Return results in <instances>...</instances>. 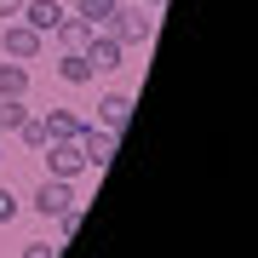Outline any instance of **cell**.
Returning a JSON list of instances; mask_svg holds the SVG:
<instances>
[{"label":"cell","mask_w":258,"mask_h":258,"mask_svg":"<svg viewBox=\"0 0 258 258\" xmlns=\"http://www.w3.org/2000/svg\"><path fill=\"white\" fill-rule=\"evenodd\" d=\"M29 92V63H0V98H23Z\"/></svg>","instance_id":"cell-12"},{"label":"cell","mask_w":258,"mask_h":258,"mask_svg":"<svg viewBox=\"0 0 258 258\" xmlns=\"http://www.w3.org/2000/svg\"><path fill=\"white\" fill-rule=\"evenodd\" d=\"M81 218H86V212H81V201H75L69 212H57V235H63V241H69V235H81Z\"/></svg>","instance_id":"cell-16"},{"label":"cell","mask_w":258,"mask_h":258,"mask_svg":"<svg viewBox=\"0 0 258 258\" xmlns=\"http://www.w3.org/2000/svg\"><path fill=\"white\" fill-rule=\"evenodd\" d=\"M18 212H23V201H18V195H12V189H0V224H12V218H18Z\"/></svg>","instance_id":"cell-17"},{"label":"cell","mask_w":258,"mask_h":258,"mask_svg":"<svg viewBox=\"0 0 258 258\" xmlns=\"http://www.w3.org/2000/svg\"><path fill=\"white\" fill-rule=\"evenodd\" d=\"M40 120H46V138H81V126H86V120L69 115V109H46Z\"/></svg>","instance_id":"cell-11"},{"label":"cell","mask_w":258,"mask_h":258,"mask_svg":"<svg viewBox=\"0 0 258 258\" xmlns=\"http://www.w3.org/2000/svg\"><path fill=\"white\" fill-rule=\"evenodd\" d=\"M109 35L120 40V46H149V35H155V18H149L144 6H115Z\"/></svg>","instance_id":"cell-4"},{"label":"cell","mask_w":258,"mask_h":258,"mask_svg":"<svg viewBox=\"0 0 258 258\" xmlns=\"http://www.w3.org/2000/svg\"><path fill=\"white\" fill-rule=\"evenodd\" d=\"M57 81H63V86H92L98 69L86 63V52H57Z\"/></svg>","instance_id":"cell-8"},{"label":"cell","mask_w":258,"mask_h":258,"mask_svg":"<svg viewBox=\"0 0 258 258\" xmlns=\"http://www.w3.org/2000/svg\"><path fill=\"white\" fill-rule=\"evenodd\" d=\"M138 6H166V0H138Z\"/></svg>","instance_id":"cell-20"},{"label":"cell","mask_w":258,"mask_h":258,"mask_svg":"<svg viewBox=\"0 0 258 258\" xmlns=\"http://www.w3.org/2000/svg\"><path fill=\"white\" fill-rule=\"evenodd\" d=\"M115 6H120V0H75V18H86L92 29H109Z\"/></svg>","instance_id":"cell-13"},{"label":"cell","mask_w":258,"mask_h":258,"mask_svg":"<svg viewBox=\"0 0 258 258\" xmlns=\"http://www.w3.org/2000/svg\"><path fill=\"white\" fill-rule=\"evenodd\" d=\"M23 120H29V103H23V98H0V126H6V132H18Z\"/></svg>","instance_id":"cell-15"},{"label":"cell","mask_w":258,"mask_h":258,"mask_svg":"<svg viewBox=\"0 0 258 258\" xmlns=\"http://www.w3.org/2000/svg\"><path fill=\"white\" fill-rule=\"evenodd\" d=\"M126 115H132V98H126V92H103V98H98V126L120 132V126H126Z\"/></svg>","instance_id":"cell-10"},{"label":"cell","mask_w":258,"mask_h":258,"mask_svg":"<svg viewBox=\"0 0 258 258\" xmlns=\"http://www.w3.org/2000/svg\"><path fill=\"white\" fill-rule=\"evenodd\" d=\"M63 18H69V12L57 6V0H23V23L35 29V35H52V29L63 23Z\"/></svg>","instance_id":"cell-7"},{"label":"cell","mask_w":258,"mask_h":258,"mask_svg":"<svg viewBox=\"0 0 258 258\" xmlns=\"http://www.w3.org/2000/svg\"><path fill=\"white\" fill-rule=\"evenodd\" d=\"M40 46H46V35H35L23 18H12V23H0V52L12 57V63H35Z\"/></svg>","instance_id":"cell-3"},{"label":"cell","mask_w":258,"mask_h":258,"mask_svg":"<svg viewBox=\"0 0 258 258\" xmlns=\"http://www.w3.org/2000/svg\"><path fill=\"white\" fill-rule=\"evenodd\" d=\"M120 57H126V46H120L109 29H92V40H86V63H92L98 75H109V69H120Z\"/></svg>","instance_id":"cell-6"},{"label":"cell","mask_w":258,"mask_h":258,"mask_svg":"<svg viewBox=\"0 0 258 258\" xmlns=\"http://www.w3.org/2000/svg\"><path fill=\"white\" fill-rule=\"evenodd\" d=\"M18 144H23V149H35V155H40V149L52 144V138H46V120H40L35 109H29V120H23V126H18Z\"/></svg>","instance_id":"cell-14"},{"label":"cell","mask_w":258,"mask_h":258,"mask_svg":"<svg viewBox=\"0 0 258 258\" xmlns=\"http://www.w3.org/2000/svg\"><path fill=\"white\" fill-rule=\"evenodd\" d=\"M12 18H23V0H0V23H12Z\"/></svg>","instance_id":"cell-18"},{"label":"cell","mask_w":258,"mask_h":258,"mask_svg":"<svg viewBox=\"0 0 258 258\" xmlns=\"http://www.w3.org/2000/svg\"><path fill=\"white\" fill-rule=\"evenodd\" d=\"M40 212V218H57V212H69L75 207V184H63V178H40V189H35V201H29Z\"/></svg>","instance_id":"cell-5"},{"label":"cell","mask_w":258,"mask_h":258,"mask_svg":"<svg viewBox=\"0 0 258 258\" xmlns=\"http://www.w3.org/2000/svg\"><path fill=\"white\" fill-rule=\"evenodd\" d=\"M23 258H57V247H46V241H29V252Z\"/></svg>","instance_id":"cell-19"},{"label":"cell","mask_w":258,"mask_h":258,"mask_svg":"<svg viewBox=\"0 0 258 258\" xmlns=\"http://www.w3.org/2000/svg\"><path fill=\"white\" fill-rule=\"evenodd\" d=\"M46 178H63V184H75V178L86 172V155H81V138H52L46 149Z\"/></svg>","instance_id":"cell-2"},{"label":"cell","mask_w":258,"mask_h":258,"mask_svg":"<svg viewBox=\"0 0 258 258\" xmlns=\"http://www.w3.org/2000/svg\"><path fill=\"white\" fill-rule=\"evenodd\" d=\"M115 149H120V132L109 126H98V120H86L81 126V155H86V172H109V161H115Z\"/></svg>","instance_id":"cell-1"},{"label":"cell","mask_w":258,"mask_h":258,"mask_svg":"<svg viewBox=\"0 0 258 258\" xmlns=\"http://www.w3.org/2000/svg\"><path fill=\"white\" fill-rule=\"evenodd\" d=\"M52 35H57V52H86V40H92V23L69 12V18H63V23L52 29Z\"/></svg>","instance_id":"cell-9"},{"label":"cell","mask_w":258,"mask_h":258,"mask_svg":"<svg viewBox=\"0 0 258 258\" xmlns=\"http://www.w3.org/2000/svg\"><path fill=\"white\" fill-rule=\"evenodd\" d=\"M0 138H6V126H0Z\"/></svg>","instance_id":"cell-21"}]
</instances>
